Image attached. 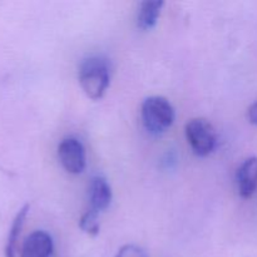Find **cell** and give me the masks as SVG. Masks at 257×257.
<instances>
[{
  "instance_id": "obj_1",
  "label": "cell",
  "mask_w": 257,
  "mask_h": 257,
  "mask_svg": "<svg viewBox=\"0 0 257 257\" xmlns=\"http://www.w3.org/2000/svg\"><path fill=\"white\" fill-rule=\"evenodd\" d=\"M78 79L88 98L92 100L100 99L107 92L110 82V69L107 59L95 55L83 60Z\"/></svg>"
},
{
  "instance_id": "obj_2",
  "label": "cell",
  "mask_w": 257,
  "mask_h": 257,
  "mask_svg": "<svg viewBox=\"0 0 257 257\" xmlns=\"http://www.w3.org/2000/svg\"><path fill=\"white\" fill-rule=\"evenodd\" d=\"M142 120L148 133L160 136L175 122V108L171 102L160 95L148 97L142 103Z\"/></svg>"
},
{
  "instance_id": "obj_3",
  "label": "cell",
  "mask_w": 257,
  "mask_h": 257,
  "mask_svg": "<svg viewBox=\"0 0 257 257\" xmlns=\"http://www.w3.org/2000/svg\"><path fill=\"white\" fill-rule=\"evenodd\" d=\"M186 138L195 155L206 157L216 148L217 137L215 128L205 118H193L188 120L185 128Z\"/></svg>"
},
{
  "instance_id": "obj_4",
  "label": "cell",
  "mask_w": 257,
  "mask_h": 257,
  "mask_svg": "<svg viewBox=\"0 0 257 257\" xmlns=\"http://www.w3.org/2000/svg\"><path fill=\"white\" fill-rule=\"evenodd\" d=\"M58 157L63 168L72 175H79L85 168V151L75 138H65L58 147Z\"/></svg>"
},
{
  "instance_id": "obj_5",
  "label": "cell",
  "mask_w": 257,
  "mask_h": 257,
  "mask_svg": "<svg viewBox=\"0 0 257 257\" xmlns=\"http://www.w3.org/2000/svg\"><path fill=\"white\" fill-rule=\"evenodd\" d=\"M53 248V240L47 232L34 231L25 238L20 257H50Z\"/></svg>"
},
{
  "instance_id": "obj_6",
  "label": "cell",
  "mask_w": 257,
  "mask_h": 257,
  "mask_svg": "<svg viewBox=\"0 0 257 257\" xmlns=\"http://www.w3.org/2000/svg\"><path fill=\"white\" fill-rule=\"evenodd\" d=\"M88 196H89L90 210L97 213L107 210L112 201V190H110L109 183L104 177L94 176L90 180Z\"/></svg>"
},
{
  "instance_id": "obj_7",
  "label": "cell",
  "mask_w": 257,
  "mask_h": 257,
  "mask_svg": "<svg viewBox=\"0 0 257 257\" xmlns=\"http://www.w3.org/2000/svg\"><path fill=\"white\" fill-rule=\"evenodd\" d=\"M238 193L241 197L248 198L257 188V157H250L240 166L236 175Z\"/></svg>"
},
{
  "instance_id": "obj_8",
  "label": "cell",
  "mask_w": 257,
  "mask_h": 257,
  "mask_svg": "<svg viewBox=\"0 0 257 257\" xmlns=\"http://www.w3.org/2000/svg\"><path fill=\"white\" fill-rule=\"evenodd\" d=\"M165 3L162 0H146L140 5L137 17V25L140 29L148 30L155 28L158 17L161 15Z\"/></svg>"
},
{
  "instance_id": "obj_9",
  "label": "cell",
  "mask_w": 257,
  "mask_h": 257,
  "mask_svg": "<svg viewBox=\"0 0 257 257\" xmlns=\"http://www.w3.org/2000/svg\"><path fill=\"white\" fill-rule=\"evenodd\" d=\"M29 210L30 206L27 203V205H24L19 211H18L17 216H15L14 220H13L12 227H10L9 235H8L7 245H5V257L17 256L18 240H19V236L20 233H22L23 226H24L25 220H27Z\"/></svg>"
},
{
  "instance_id": "obj_10",
  "label": "cell",
  "mask_w": 257,
  "mask_h": 257,
  "mask_svg": "<svg viewBox=\"0 0 257 257\" xmlns=\"http://www.w3.org/2000/svg\"><path fill=\"white\" fill-rule=\"evenodd\" d=\"M79 227L83 232L89 236H97L99 233V221L98 213L92 210H88L79 220Z\"/></svg>"
},
{
  "instance_id": "obj_11",
  "label": "cell",
  "mask_w": 257,
  "mask_h": 257,
  "mask_svg": "<svg viewBox=\"0 0 257 257\" xmlns=\"http://www.w3.org/2000/svg\"><path fill=\"white\" fill-rule=\"evenodd\" d=\"M115 257H148L147 252L137 245H125L119 248Z\"/></svg>"
},
{
  "instance_id": "obj_12",
  "label": "cell",
  "mask_w": 257,
  "mask_h": 257,
  "mask_svg": "<svg viewBox=\"0 0 257 257\" xmlns=\"http://www.w3.org/2000/svg\"><path fill=\"white\" fill-rule=\"evenodd\" d=\"M247 119L251 124L257 125V102L250 105L247 110Z\"/></svg>"
}]
</instances>
